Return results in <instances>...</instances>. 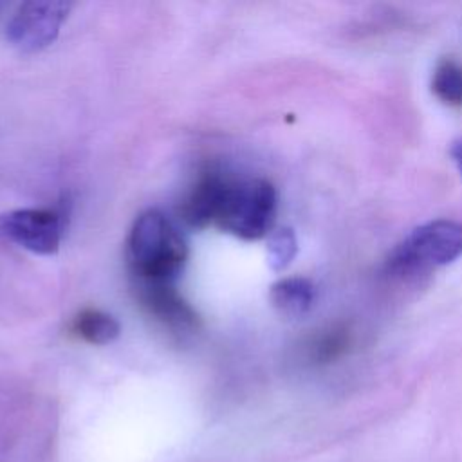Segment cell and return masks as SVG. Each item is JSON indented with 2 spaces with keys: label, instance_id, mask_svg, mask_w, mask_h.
<instances>
[{
  "label": "cell",
  "instance_id": "cell-1",
  "mask_svg": "<svg viewBox=\"0 0 462 462\" xmlns=\"http://www.w3.org/2000/svg\"><path fill=\"white\" fill-rule=\"evenodd\" d=\"M186 258L182 235L161 211L148 209L135 218L126 240V260L135 282L173 283Z\"/></svg>",
  "mask_w": 462,
  "mask_h": 462
},
{
  "label": "cell",
  "instance_id": "cell-2",
  "mask_svg": "<svg viewBox=\"0 0 462 462\" xmlns=\"http://www.w3.org/2000/svg\"><path fill=\"white\" fill-rule=\"evenodd\" d=\"M462 256V222L439 218L415 227L384 260L390 278H413Z\"/></svg>",
  "mask_w": 462,
  "mask_h": 462
},
{
  "label": "cell",
  "instance_id": "cell-3",
  "mask_svg": "<svg viewBox=\"0 0 462 462\" xmlns=\"http://www.w3.org/2000/svg\"><path fill=\"white\" fill-rule=\"evenodd\" d=\"M278 197L265 179H229L218 206V229L242 240H258L273 231Z\"/></svg>",
  "mask_w": 462,
  "mask_h": 462
},
{
  "label": "cell",
  "instance_id": "cell-4",
  "mask_svg": "<svg viewBox=\"0 0 462 462\" xmlns=\"http://www.w3.org/2000/svg\"><path fill=\"white\" fill-rule=\"evenodd\" d=\"M70 9L72 4L60 0L25 2L11 16L5 36L18 51L38 52L56 40Z\"/></svg>",
  "mask_w": 462,
  "mask_h": 462
},
{
  "label": "cell",
  "instance_id": "cell-5",
  "mask_svg": "<svg viewBox=\"0 0 462 462\" xmlns=\"http://www.w3.org/2000/svg\"><path fill=\"white\" fill-rule=\"evenodd\" d=\"M0 235L36 254H54L63 235L61 215L52 209H14L0 217Z\"/></svg>",
  "mask_w": 462,
  "mask_h": 462
},
{
  "label": "cell",
  "instance_id": "cell-6",
  "mask_svg": "<svg viewBox=\"0 0 462 462\" xmlns=\"http://www.w3.org/2000/svg\"><path fill=\"white\" fill-rule=\"evenodd\" d=\"M137 296L141 305L171 332H193L199 318L188 301L177 292L173 283L166 282H137Z\"/></svg>",
  "mask_w": 462,
  "mask_h": 462
},
{
  "label": "cell",
  "instance_id": "cell-7",
  "mask_svg": "<svg viewBox=\"0 0 462 462\" xmlns=\"http://www.w3.org/2000/svg\"><path fill=\"white\" fill-rule=\"evenodd\" d=\"M227 180L220 171H204L180 204L182 220L197 229L213 226Z\"/></svg>",
  "mask_w": 462,
  "mask_h": 462
},
{
  "label": "cell",
  "instance_id": "cell-8",
  "mask_svg": "<svg viewBox=\"0 0 462 462\" xmlns=\"http://www.w3.org/2000/svg\"><path fill=\"white\" fill-rule=\"evenodd\" d=\"M352 343H354V332L350 323L336 321L323 327L316 334H312L305 341L303 352L310 365L323 366V365L336 363L343 356H346Z\"/></svg>",
  "mask_w": 462,
  "mask_h": 462
},
{
  "label": "cell",
  "instance_id": "cell-9",
  "mask_svg": "<svg viewBox=\"0 0 462 462\" xmlns=\"http://www.w3.org/2000/svg\"><path fill=\"white\" fill-rule=\"evenodd\" d=\"M316 300V287L309 278L287 276L274 282L269 289V301L273 309L285 318L305 316Z\"/></svg>",
  "mask_w": 462,
  "mask_h": 462
},
{
  "label": "cell",
  "instance_id": "cell-10",
  "mask_svg": "<svg viewBox=\"0 0 462 462\" xmlns=\"http://www.w3.org/2000/svg\"><path fill=\"white\" fill-rule=\"evenodd\" d=\"M72 330L83 341L90 345H106L117 339L121 334V327L117 319L97 309L81 310L72 323Z\"/></svg>",
  "mask_w": 462,
  "mask_h": 462
},
{
  "label": "cell",
  "instance_id": "cell-11",
  "mask_svg": "<svg viewBox=\"0 0 462 462\" xmlns=\"http://www.w3.org/2000/svg\"><path fill=\"white\" fill-rule=\"evenodd\" d=\"M433 96L453 108L462 106V63L455 58H440L431 74Z\"/></svg>",
  "mask_w": 462,
  "mask_h": 462
},
{
  "label": "cell",
  "instance_id": "cell-12",
  "mask_svg": "<svg viewBox=\"0 0 462 462\" xmlns=\"http://www.w3.org/2000/svg\"><path fill=\"white\" fill-rule=\"evenodd\" d=\"M267 263L271 271L280 273L291 265L298 253V238L291 227L273 229L267 236Z\"/></svg>",
  "mask_w": 462,
  "mask_h": 462
},
{
  "label": "cell",
  "instance_id": "cell-13",
  "mask_svg": "<svg viewBox=\"0 0 462 462\" xmlns=\"http://www.w3.org/2000/svg\"><path fill=\"white\" fill-rule=\"evenodd\" d=\"M449 153H451V159H453V162L457 164V168H458V171H460V175H462V139H458V141L453 143Z\"/></svg>",
  "mask_w": 462,
  "mask_h": 462
},
{
  "label": "cell",
  "instance_id": "cell-14",
  "mask_svg": "<svg viewBox=\"0 0 462 462\" xmlns=\"http://www.w3.org/2000/svg\"><path fill=\"white\" fill-rule=\"evenodd\" d=\"M0 9H2V4H0Z\"/></svg>",
  "mask_w": 462,
  "mask_h": 462
}]
</instances>
